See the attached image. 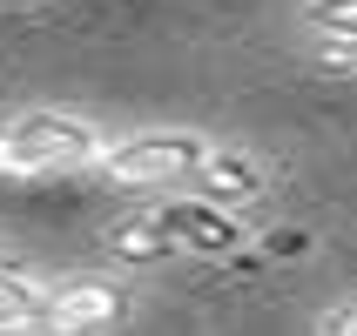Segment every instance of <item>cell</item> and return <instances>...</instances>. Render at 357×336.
<instances>
[{
	"label": "cell",
	"instance_id": "3",
	"mask_svg": "<svg viewBox=\"0 0 357 336\" xmlns=\"http://www.w3.org/2000/svg\"><path fill=\"white\" fill-rule=\"evenodd\" d=\"M121 310H128V282L108 276V269H81V276L47 282V296H40V330L47 336H88V330H108Z\"/></svg>",
	"mask_w": 357,
	"mask_h": 336
},
{
	"label": "cell",
	"instance_id": "8",
	"mask_svg": "<svg viewBox=\"0 0 357 336\" xmlns=\"http://www.w3.org/2000/svg\"><path fill=\"white\" fill-rule=\"evenodd\" d=\"M310 27H317V40H351V20H357V0H310Z\"/></svg>",
	"mask_w": 357,
	"mask_h": 336
},
{
	"label": "cell",
	"instance_id": "4",
	"mask_svg": "<svg viewBox=\"0 0 357 336\" xmlns=\"http://www.w3.org/2000/svg\"><path fill=\"white\" fill-rule=\"evenodd\" d=\"M155 229L169 236L176 256H236L250 242V222L216 209V202H196V195H169V202H149Z\"/></svg>",
	"mask_w": 357,
	"mask_h": 336
},
{
	"label": "cell",
	"instance_id": "5",
	"mask_svg": "<svg viewBox=\"0 0 357 336\" xmlns=\"http://www.w3.org/2000/svg\"><path fill=\"white\" fill-rule=\"evenodd\" d=\"M189 189H196V202H216V209H229V216H236L243 202H257L263 189H270V168H263L250 148L216 141V148L202 155V168L189 175Z\"/></svg>",
	"mask_w": 357,
	"mask_h": 336
},
{
	"label": "cell",
	"instance_id": "1",
	"mask_svg": "<svg viewBox=\"0 0 357 336\" xmlns=\"http://www.w3.org/2000/svg\"><path fill=\"white\" fill-rule=\"evenodd\" d=\"M101 148H108V135L88 115H68V108H27V115L0 121V175H14V182L95 168Z\"/></svg>",
	"mask_w": 357,
	"mask_h": 336
},
{
	"label": "cell",
	"instance_id": "2",
	"mask_svg": "<svg viewBox=\"0 0 357 336\" xmlns=\"http://www.w3.org/2000/svg\"><path fill=\"white\" fill-rule=\"evenodd\" d=\"M216 141L202 128H135V135L108 141L95 155V168L121 189H189V175L202 168Z\"/></svg>",
	"mask_w": 357,
	"mask_h": 336
},
{
	"label": "cell",
	"instance_id": "7",
	"mask_svg": "<svg viewBox=\"0 0 357 336\" xmlns=\"http://www.w3.org/2000/svg\"><path fill=\"white\" fill-rule=\"evenodd\" d=\"M40 296H47V282H40V276L0 262V330H7V323H40Z\"/></svg>",
	"mask_w": 357,
	"mask_h": 336
},
{
	"label": "cell",
	"instance_id": "10",
	"mask_svg": "<svg viewBox=\"0 0 357 336\" xmlns=\"http://www.w3.org/2000/svg\"><path fill=\"white\" fill-rule=\"evenodd\" d=\"M0 336H47V330H40V323H7Z\"/></svg>",
	"mask_w": 357,
	"mask_h": 336
},
{
	"label": "cell",
	"instance_id": "9",
	"mask_svg": "<svg viewBox=\"0 0 357 336\" xmlns=\"http://www.w3.org/2000/svg\"><path fill=\"white\" fill-rule=\"evenodd\" d=\"M324 336H357V310H351V303H337V310H331V323H324Z\"/></svg>",
	"mask_w": 357,
	"mask_h": 336
},
{
	"label": "cell",
	"instance_id": "11",
	"mask_svg": "<svg viewBox=\"0 0 357 336\" xmlns=\"http://www.w3.org/2000/svg\"><path fill=\"white\" fill-rule=\"evenodd\" d=\"M0 7H34V0H0Z\"/></svg>",
	"mask_w": 357,
	"mask_h": 336
},
{
	"label": "cell",
	"instance_id": "6",
	"mask_svg": "<svg viewBox=\"0 0 357 336\" xmlns=\"http://www.w3.org/2000/svg\"><path fill=\"white\" fill-rule=\"evenodd\" d=\"M101 249H108L115 262H169V256H176V249H169V236L155 229V216H149V209L121 216L115 229L101 236Z\"/></svg>",
	"mask_w": 357,
	"mask_h": 336
}]
</instances>
